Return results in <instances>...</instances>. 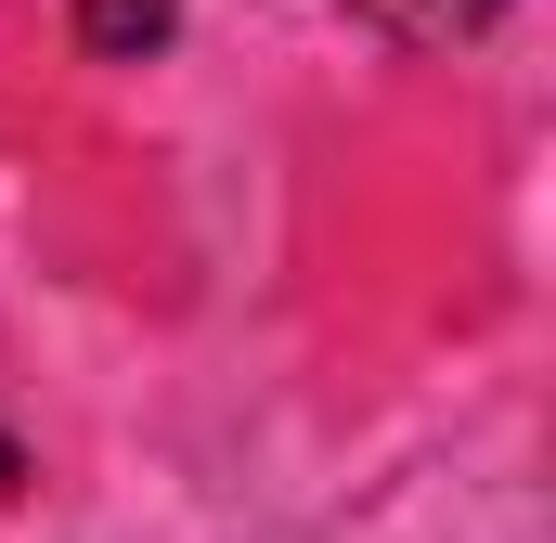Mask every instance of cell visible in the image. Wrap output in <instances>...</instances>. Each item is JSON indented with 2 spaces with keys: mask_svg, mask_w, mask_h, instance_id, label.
<instances>
[{
  "mask_svg": "<svg viewBox=\"0 0 556 543\" xmlns=\"http://www.w3.org/2000/svg\"><path fill=\"white\" fill-rule=\"evenodd\" d=\"M376 39H402V52H453V39H479L505 0H350Z\"/></svg>",
  "mask_w": 556,
  "mask_h": 543,
  "instance_id": "obj_1",
  "label": "cell"
},
{
  "mask_svg": "<svg viewBox=\"0 0 556 543\" xmlns=\"http://www.w3.org/2000/svg\"><path fill=\"white\" fill-rule=\"evenodd\" d=\"M0 466H13V440H0Z\"/></svg>",
  "mask_w": 556,
  "mask_h": 543,
  "instance_id": "obj_3",
  "label": "cell"
},
{
  "mask_svg": "<svg viewBox=\"0 0 556 543\" xmlns=\"http://www.w3.org/2000/svg\"><path fill=\"white\" fill-rule=\"evenodd\" d=\"M168 13H181V0H78V39H91L104 65H142V52L168 39Z\"/></svg>",
  "mask_w": 556,
  "mask_h": 543,
  "instance_id": "obj_2",
  "label": "cell"
}]
</instances>
